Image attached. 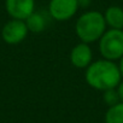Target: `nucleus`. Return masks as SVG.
Instances as JSON below:
<instances>
[{"mask_svg":"<svg viewBox=\"0 0 123 123\" xmlns=\"http://www.w3.org/2000/svg\"><path fill=\"white\" fill-rule=\"evenodd\" d=\"M106 22L104 18V13L99 11H86L83 12L76 21L75 31L81 42L92 43L99 41V39L104 35L106 29Z\"/></svg>","mask_w":123,"mask_h":123,"instance_id":"obj_2","label":"nucleus"},{"mask_svg":"<svg viewBox=\"0 0 123 123\" xmlns=\"http://www.w3.org/2000/svg\"><path fill=\"white\" fill-rule=\"evenodd\" d=\"M103 99H104V101H105L109 106L116 105V104H118V103L121 101V100H119L118 92H117V88L104 91V92H103Z\"/></svg>","mask_w":123,"mask_h":123,"instance_id":"obj_11","label":"nucleus"},{"mask_svg":"<svg viewBox=\"0 0 123 123\" xmlns=\"http://www.w3.org/2000/svg\"><path fill=\"white\" fill-rule=\"evenodd\" d=\"M87 83L97 91L117 88L122 81L118 65L109 59H98L91 63L85 74Z\"/></svg>","mask_w":123,"mask_h":123,"instance_id":"obj_1","label":"nucleus"},{"mask_svg":"<svg viewBox=\"0 0 123 123\" xmlns=\"http://www.w3.org/2000/svg\"><path fill=\"white\" fill-rule=\"evenodd\" d=\"M117 92H118V95H119V100L123 103V80H122L121 83L118 85V87H117Z\"/></svg>","mask_w":123,"mask_h":123,"instance_id":"obj_13","label":"nucleus"},{"mask_svg":"<svg viewBox=\"0 0 123 123\" xmlns=\"http://www.w3.org/2000/svg\"><path fill=\"white\" fill-rule=\"evenodd\" d=\"M25 24L29 31L31 33H41L45 30L46 25H47V21H46V16L39 11H34L27 19H25Z\"/></svg>","mask_w":123,"mask_h":123,"instance_id":"obj_9","label":"nucleus"},{"mask_svg":"<svg viewBox=\"0 0 123 123\" xmlns=\"http://www.w3.org/2000/svg\"><path fill=\"white\" fill-rule=\"evenodd\" d=\"M79 1V7L80 9H87L91 3H92V0H77Z\"/></svg>","mask_w":123,"mask_h":123,"instance_id":"obj_12","label":"nucleus"},{"mask_svg":"<svg viewBox=\"0 0 123 123\" xmlns=\"http://www.w3.org/2000/svg\"><path fill=\"white\" fill-rule=\"evenodd\" d=\"M105 123H123V103L109 106L105 113Z\"/></svg>","mask_w":123,"mask_h":123,"instance_id":"obj_10","label":"nucleus"},{"mask_svg":"<svg viewBox=\"0 0 123 123\" xmlns=\"http://www.w3.org/2000/svg\"><path fill=\"white\" fill-rule=\"evenodd\" d=\"M117 65H118V69H119V73H121V76H122V80H123V55L121 57L119 63Z\"/></svg>","mask_w":123,"mask_h":123,"instance_id":"obj_14","label":"nucleus"},{"mask_svg":"<svg viewBox=\"0 0 123 123\" xmlns=\"http://www.w3.org/2000/svg\"><path fill=\"white\" fill-rule=\"evenodd\" d=\"M77 0H49L48 13L49 16L59 22L71 19L79 11Z\"/></svg>","mask_w":123,"mask_h":123,"instance_id":"obj_4","label":"nucleus"},{"mask_svg":"<svg viewBox=\"0 0 123 123\" xmlns=\"http://www.w3.org/2000/svg\"><path fill=\"white\" fill-rule=\"evenodd\" d=\"M106 25L110 29L123 30V9L119 6H109L104 12Z\"/></svg>","mask_w":123,"mask_h":123,"instance_id":"obj_8","label":"nucleus"},{"mask_svg":"<svg viewBox=\"0 0 123 123\" xmlns=\"http://www.w3.org/2000/svg\"><path fill=\"white\" fill-rule=\"evenodd\" d=\"M99 52L104 59L119 60L123 55V30L107 29L99 39Z\"/></svg>","mask_w":123,"mask_h":123,"instance_id":"obj_3","label":"nucleus"},{"mask_svg":"<svg viewBox=\"0 0 123 123\" xmlns=\"http://www.w3.org/2000/svg\"><path fill=\"white\" fill-rule=\"evenodd\" d=\"M28 33L29 30L27 28L25 21L12 18L11 21L5 23V25L3 27L1 37L9 45H17L27 37Z\"/></svg>","mask_w":123,"mask_h":123,"instance_id":"obj_5","label":"nucleus"},{"mask_svg":"<svg viewBox=\"0 0 123 123\" xmlns=\"http://www.w3.org/2000/svg\"><path fill=\"white\" fill-rule=\"evenodd\" d=\"M70 62L77 69H87L93 62V51L89 43L79 42L70 51Z\"/></svg>","mask_w":123,"mask_h":123,"instance_id":"obj_7","label":"nucleus"},{"mask_svg":"<svg viewBox=\"0 0 123 123\" xmlns=\"http://www.w3.org/2000/svg\"><path fill=\"white\" fill-rule=\"evenodd\" d=\"M5 7L11 18L25 21L35 11V0H5Z\"/></svg>","mask_w":123,"mask_h":123,"instance_id":"obj_6","label":"nucleus"}]
</instances>
